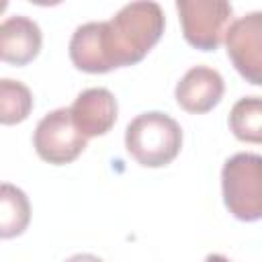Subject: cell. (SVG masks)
I'll use <instances>...</instances> for the list:
<instances>
[{
    "label": "cell",
    "mask_w": 262,
    "mask_h": 262,
    "mask_svg": "<svg viewBox=\"0 0 262 262\" xmlns=\"http://www.w3.org/2000/svg\"><path fill=\"white\" fill-rule=\"evenodd\" d=\"M164 27V10L151 0L129 2L111 20L98 23L100 45L108 72L141 61L160 41Z\"/></svg>",
    "instance_id": "6da1fadb"
},
{
    "label": "cell",
    "mask_w": 262,
    "mask_h": 262,
    "mask_svg": "<svg viewBox=\"0 0 262 262\" xmlns=\"http://www.w3.org/2000/svg\"><path fill=\"white\" fill-rule=\"evenodd\" d=\"M125 147L137 164L162 168L180 154L182 129L166 113H141L125 129Z\"/></svg>",
    "instance_id": "7a4b0ae2"
},
{
    "label": "cell",
    "mask_w": 262,
    "mask_h": 262,
    "mask_svg": "<svg viewBox=\"0 0 262 262\" xmlns=\"http://www.w3.org/2000/svg\"><path fill=\"white\" fill-rule=\"evenodd\" d=\"M223 203L239 221L262 217V158L258 154H235L221 170Z\"/></svg>",
    "instance_id": "3957f363"
},
{
    "label": "cell",
    "mask_w": 262,
    "mask_h": 262,
    "mask_svg": "<svg viewBox=\"0 0 262 262\" xmlns=\"http://www.w3.org/2000/svg\"><path fill=\"white\" fill-rule=\"evenodd\" d=\"M176 10L188 45L215 51L231 23V4L225 0H178Z\"/></svg>",
    "instance_id": "277c9868"
},
{
    "label": "cell",
    "mask_w": 262,
    "mask_h": 262,
    "mask_svg": "<svg viewBox=\"0 0 262 262\" xmlns=\"http://www.w3.org/2000/svg\"><path fill=\"white\" fill-rule=\"evenodd\" d=\"M86 137L76 129L70 108H55L47 113L35 127L33 145L41 160L63 166L74 162L86 149Z\"/></svg>",
    "instance_id": "5b68a950"
},
{
    "label": "cell",
    "mask_w": 262,
    "mask_h": 262,
    "mask_svg": "<svg viewBox=\"0 0 262 262\" xmlns=\"http://www.w3.org/2000/svg\"><path fill=\"white\" fill-rule=\"evenodd\" d=\"M227 55L233 68L250 84H262V12L254 10L229 23L225 35Z\"/></svg>",
    "instance_id": "8992f818"
},
{
    "label": "cell",
    "mask_w": 262,
    "mask_h": 262,
    "mask_svg": "<svg viewBox=\"0 0 262 262\" xmlns=\"http://www.w3.org/2000/svg\"><path fill=\"white\" fill-rule=\"evenodd\" d=\"M225 92L223 76L209 68V66H194L190 68L180 82L176 84V102L192 115L209 113L213 106L219 104Z\"/></svg>",
    "instance_id": "52a82bcc"
},
{
    "label": "cell",
    "mask_w": 262,
    "mask_h": 262,
    "mask_svg": "<svg viewBox=\"0 0 262 262\" xmlns=\"http://www.w3.org/2000/svg\"><path fill=\"white\" fill-rule=\"evenodd\" d=\"M70 115L76 129L86 139L104 135L117 121V98L106 88L82 90L70 106Z\"/></svg>",
    "instance_id": "ba28073f"
},
{
    "label": "cell",
    "mask_w": 262,
    "mask_h": 262,
    "mask_svg": "<svg viewBox=\"0 0 262 262\" xmlns=\"http://www.w3.org/2000/svg\"><path fill=\"white\" fill-rule=\"evenodd\" d=\"M43 35L39 25L23 14L0 23V59L12 66H27L41 51Z\"/></svg>",
    "instance_id": "9c48e42d"
},
{
    "label": "cell",
    "mask_w": 262,
    "mask_h": 262,
    "mask_svg": "<svg viewBox=\"0 0 262 262\" xmlns=\"http://www.w3.org/2000/svg\"><path fill=\"white\" fill-rule=\"evenodd\" d=\"M31 221L29 196L10 182H0V239L20 235Z\"/></svg>",
    "instance_id": "30bf717a"
},
{
    "label": "cell",
    "mask_w": 262,
    "mask_h": 262,
    "mask_svg": "<svg viewBox=\"0 0 262 262\" xmlns=\"http://www.w3.org/2000/svg\"><path fill=\"white\" fill-rule=\"evenodd\" d=\"M229 129L239 141H262V100L260 96L239 98L229 113Z\"/></svg>",
    "instance_id": "8fae6325"
},
{
    "label": "cell",
    "mask_w": 262,
    "mask_h": 262,
    "mask_svg": "<svg viewBox=\"0 0 262 262\" xmlns=\"http://www.w3.org/2000/svg\"><path fill=\"white\" fill-rule=\"evenodd\" d=\"M33 111L29 86L12 78H0V125L23 123Z\"/></svg>",
    "instance_id": "7c38bea8"
},
{
    "label": "cell",
    "mask_w": 262,
    "mask_h": 262,
    "mask_svg": "<svg viewBox=\"0 0 262 262\" xmlns=\"http://www.w3.org/2000/svg\"><path fill=\"white\" fill-rule=\"evenodd\" d=\"M66 262H104V260L98 258V256H94V254H74Z\"/></svg>",
    "instance_id": "4fadbf2b"
},
{
    "label": "cell",
    "mask_w": 262,
    "mask_h": 262,
    "mask_svg": "<svg viewBox=\"0 0 262 262\" xmlns=\"http://www.w3.org/2000/svg\"><path fill=\"white\" fill-rule=\"evenodd\" d=\"M205 262H231V260L225 258L223 254H209V256L205 258Z\"/></svg>",
    "instance_id": "5bb4252c"
},
{
    "label": "cell",
    "mask_w": 262,
    "mask_h": 262,
    "mask_svg": "<svg viewBox=\"0 0 262 262\" xmlns=\"http://www.w3.org/2000/svg\"><path fill=\"white\" fill-rule=\"evenodd\" d=\"M6 6H8V2H6V0H0V12H4Z\"/></svg>",
    "instance_id": "9a60e30c"
}]
</instances>
